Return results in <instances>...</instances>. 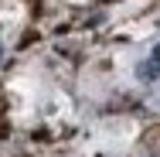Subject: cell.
Masks as SVG:
<instances>
[{"mask_svg": "<svg viewBox=\"0 0 160 157\" xmlns=\"http://www.w3.org/2000/svg\"><path fill=\"white\" fill-rule=\"evenodd\" d=\"M153 62L160 65V44H157V48H153Z\"/></svg>", "mask_w": 160, "mask_h": 157, "instance_id": "obj_2", "label": "cell"}, {"mask_svg": "<svg viewBox=\"0 0 160 157\" xmlns=\"http://www.w3.org/2000/svg\"><path fill=\"white\" fill-rule=\"evenodd\" d=\"M136 79H140V82H157L160 79V65L157 62H140L136 65Z\"/></svg>", "mask_w": 160, "mask_h": 157, "instance_id": "obj_1", "label": "cell"}]
</instances>
